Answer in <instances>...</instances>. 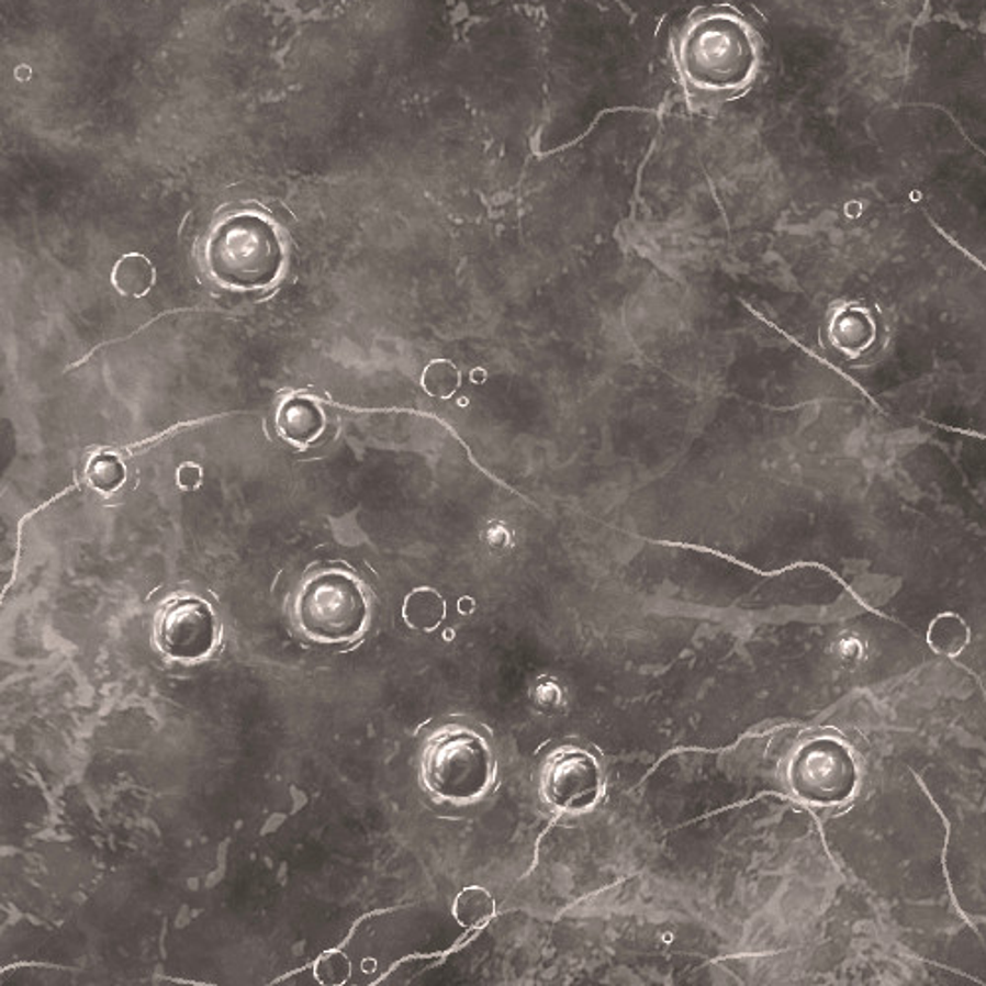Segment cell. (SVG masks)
I'll return each instance as SVG.
<instances>
[{
    "label": "cell",
    "instance_id": "obj_9",
    "mask_svg": "<svg viewBox=\"0 0 986 986\" xmlns=\"http://www.w3.org/2000/svg\"><path fill=\"white\" fill-rule=\"evenodd\" d=\"M445 616V600L433 589H418L406 596L403 618L411 628L433 631L440 626Z\"/></svg>",
    "mask_w": 986,
    "mask_h": 986
},
{
    "label": "cell",
    "instance_id": "obj_5",
    "mask_svg": "<svg viewBox=\"0 0 986 986\" xmlns=\"http://www.w3.org/2000/svg\"><path fill=\"white\" fill-rule=\"evenodd\" d=\"M789 784L805 802L832 805L851 795L856 770L844 746L834 740H817L803 746L793 758Z\"/></svg>",
    "mask_w": 986,
    "mask_h": 986
},
{
    "label": "cell",
    "instance_id": "obj_13",
    "mask_svg": "<svg viewBox=\"0 0 986 986\" xmlns=\"http://www.w3.org/2000/svg\"><path fill=\"white\" fill-rule=\"evenodd\" d=\"M88 480L101 492H113L125 482V468L116 456L99 455L88 464Z\"/></svg>",
    "mask_w": 986,
    "mask_h": 986
},
{
    "label": "cell",
    "instance_id": "obj_14",
    "mask_svg": "<svg viewBox=\"0 0 986 986\" xmlns=\"http://www.w3.org/2000/svg\"><path fill=\"white\" fill-rule=\"evenodd\" d=\"M931 646L941 653H957L967 643V629L959 619L943 618L935 621L929 634Z\"/></svg>",
    "mask_w": 986,
    "mask_h": 986
},
{
    "label": "cell",
    "instance_id": "obj_15",
    "mask_svg": "<svg viewBox=\"0 0 986 986\" xmlns=\"http://www.w3.org/2000/svg\"><path fill=\"white\" fill-rule=\"evenodd\" d=\"M349 973L351 965L341 951H326L324 955H320L314 965V975L322 985H344L349 978Z\"/></svg>",
    "mask_w": 986,
    "mask_h": 986
},
{
    "label": "cell",
    "instance_id": "obj_12",
    "mask_svg": "<svg viewBox=\"0 0 986 986\" xmlns=\"http://www.w3.org/2000/svg\"><path fill=\"white\" fill-rule=\"evenodd\" d=\"M460 381H462L460 371L448 359L430 361L426 366L425 371H423V379H421L426 393L430 396H438V399L455 395L458 388H460Z\"/></svg>",
    "mask_w": 986,
    "mask_h": 986
},
{
    "label": "cell",
    "instance_id": "obj_11",
    "mask_svg": "<svg viewBox=\"0 0 986 986\" xmlns=\"http://www.w3.org/2000/svg\"><path fill=\"white\" fill-rule=\"evenodd\" d=\"M493 911H495V901H493L492 894L480 886L462 889L456 896L455 908H452L456 921L462 928L468 929L485 926L492 919Z\"/></svg>",
    "mask_w": 986,
    "mask_h": 986
},
{
    "label": "cell",
    "instance_id": "obj_10",
    "mask_svg": "<svg viewBox=\"0 0 986 986\" xmlns=\"http://www.w3.org/2000/svg\"><path fill=\"white\" fill-rule=\"evenodd\" d=\"M155 282V269L143 255H126L116 262L113 284L126 296H145Z\"/></svg>",
    "mask_w": 986,
    "mask_h": 986
},
{
    "label": "cell",
    "instance_id": "obj_8",
    "mask_svg": "<svg viewBox=\"0 0 986 986\" xmlns=\"http://www.w3.org/2000/svg\"><path fill=\"white\" fill-rule=\"evenodd\" d=\"M277 426L287 440L296 442V445H309V442H314L322 433L324 415L312 401L296 396V399H289L281 406L279 416H277Z\"/></svg>",
    "mask_w": 986,
    "mask_h": 986
},
{
    "label": "cell",
    "instance_id": "obj_7",
    "mask_svg": "<svg viewBox=\"0 0 986 986\" xmlns=\"http://www.w3.org/2000/svg\"><path fill=\"white\" fill-rule=\"evenodd\" d=\"M541 789L542 797L559 809H584L598 797V765L582 750H561L545 765Z\"/></svg>",
    "mask_w": 986,
    "mask_h": 986
},
{
    "label": "cell",
    "instance_id": "obj_16",
    "mask_svg": "<svg viewBox=\"0 0 986 986\" xmlns=\"http://www.w3.org/2000/svg\"><path fill=\"white\" fill-rule=\"evenodd\" d=\"M202 480V470L194 464H184L178 470V484L186 490H194Z\"/></svg>",
    "mask_w": 986,
    "mask_h": 986
},
{
    "label": "cell",
    "instance_id": "obj_3",
    "mask_svg": "<svg viewBox=\"0 0 986 986\" xmlns=\"http://www.w3.org/2000/svg\"><path fill=\"white\" fill-rule=\"evenodd\" d=\"M493 760L484 740L468 730L436 736L423 758V780L430 792L452 802H470L492 782Z\"/></svg>",
    "mask_w": 986,
    "mask_h": 986
},
{
    "label": "cell",
    "instance_id": "obj_6",
    "mask_svg": "<svg viewBox=\"0 0 986 986\" xmlns=\"http://www.w3.org/2000/svg\"><path fill=\"white\" fill-rule=\"evenodd\" d=\"M155 641L168 658L178 661L203 659L215 646V618L205 602L178 598L158 614Z\"/></svg>",
    "mask_w": 986,
    "mask_h": 986
},
{
    "label": "cell",
    "instance_id": "obj_2",
    "mask_svg": "<svg viewBox=\"0 0 986 986\" xmlns=\"http://www.w3.org/2000/svg\"><path fill=\"white\" fill-rule=\"evenodd\" d=\"M281 262L277 233L257 215H233L215 227L208 243L213 277L229 287H265L279 274Z\"/></svg>",
    "mask_w": 986,
    "mask_h": 986
},
{
    "label": "cell",
    "instance_id": "obj_1",
    "mask_svg": "<svg viewBox=\"0 0 986 986\" xmlns=\"http://www.w3.org/2000/svg\"><path fill=\"white\" fill-rule=\"evenodd\" d=\"M675 61L691 88L730 96L752 83L760 68V38L736 10H698L679 30Z\"/></svg>",
    "mask_w": 986,
    "mask_h": 986
},
{
    "label": "cell",
    "instance_id": "obj_4",
    "mask_svg": "<svg viewBox=\"0 0 986 986\" xmlns=\"http://www.w3.org/2000/svg\"><path fill=\"white\" fill-rule=\"evenodd\" d=\"M368 619L366 598L346 574L314 576L296 600L300 629L320 643H344L358 638Z\"/></svg>",
    "mask_w": 986,
    "mask_h": 986
}]
</instances>
